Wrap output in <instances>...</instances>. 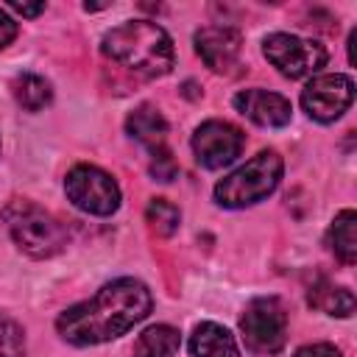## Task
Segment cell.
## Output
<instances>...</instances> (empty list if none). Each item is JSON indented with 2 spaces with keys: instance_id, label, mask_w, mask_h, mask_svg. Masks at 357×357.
Wrapping results in <instances>:
<instances>
[{
  "instance_id": "obj_4",
  "label": "cell",
  "mask_w": 357,
  "mask_h": 357,
  "mask_svg": "<svg viewBox=\"0 0 357 357\" xmlns=\"http://www.w3.org/2000/svg\"><path fill=\"white\" fill-rule=\"evenodd\" d=\"M284 173V162L276 151H259L245 165L231 170L215 184V201L226 209H245L268 198Z\"/></svg>"
},
{
  "instance_id": "obj_12",
  "label": "cell",
  "mask_w": 357,
  "mask_h": 357,
  "mask_svg": "<svg viewBox=\"0 0 357 357\" xmlns=\"http://www.w3.org/2000/svg\"><path fill=\"white\" fill-rule=\"evenodd\" d=\"M190 354L192 357H240V349L234 335L226 326L215 321H204L190 335Z\"/></svg>"
},
{
  "instance_id": "obj_23",
  "label": "cell",
  "mask_w": 357,
  "mask_h": 357,
  "mask_svg": "<svg viewBox=\"0 0 357 357\" xmlns=\"http://www.w3.org/2000/svg\"><path fill=\"white\" fill-rule=\"evenodd\" d=\"M8 8L17 11V14H22V17H36V14L45 11V3H17V0H11Z\"/></svg>"
},
{
  "instance_id": "obj_3",
  "label": "cell",
  "mask_w": 357,
  "mask_h": 357,
  "mask_svg": "<svg viewBox=\"0 0 357 357\" xmlns=\"http://www.w3.org/2000/svg\"><path fill=\"white\" fill-rule=\"evenodd\" d=\"M3 223L14 240V245L33 257V259H47L64 251L67 245V231L64 226L39 204L28 198H11L3 206Z\"/></svg>"
},
{
  "instance_id": "obj_7",
  "label": "cell",
  "mask_w": 357,
  "mask_h": 357,
  "mask_svg": "<svg viewBox=\"0 0 357 357\" xmlns=\"http://www.w3.org/2000/svg\"><path fill=\"white\" fill-rule=\"evenodd\" d=\"M265 59L284 78H304L318 73L326 64V47L312 39H301L296 33H271L262 42Z\"/></svg>"
},
{
  "instance_id": "obj_8",
  "label": "cell",
  "mask_w": 357,
  "mask_h": 357,
  "mask_svg": "<svg viewBox=\"0 0 357 357\" xmlns=\"http://www.w3.org/2000/svg\"><path fill=\"white\" fill-rule=\"evenodd\" d=\"M351 100H354V81L351 75H343V73L315 75L301 89V106L318 123L337 120L351 106Z\"/></svg>"
},
{
  "instance_id": "obj_19",
  "label": "cell",
  "mask_w": 357,
  "mask_h": 357,
  "mask_svg": "<svg viewBox=\"0 0 357 357\" xmlns=\"http://www.w3.org/2000/svg\"><path fill=\"white\" fill-rule=\"evenodd\" d=\"M0 357H25V332L22 326L0 312Z\"/></svg>"
},
{
  "instance_id": "obj_17",
  "label": "cell",
  "mask_w": 357,
  "mask_h": 357,
  "mask_svg": "<svg viewBox=\"0 0 357 357\" xmlns=\"http://www.w3.org/2000/svg\"><path fill=\"white\" fill-rule=\"evenodd\" d=\"M11 95H14V100H17L25 112H42V109L50 106V100H53L50 84H47L42 75H36V73H20V75H14V81H11Z\"/></svg>"
},
{
  "instance_id": "obj_20",
  "label": "cell",
  "mask_w": 357,
  "mask_h": 357,
  "mask_svg": "<svg viewBox=\"0 0 357 357\" xmlns=\"http://www.w3.org/2000/svg\"><path fill=\"white\" fill-rule=\"evenodd\" d=\"M153 162H151V173L156 176V181H173L176 178V162L170 159V151L162 148L156 153H151Z\"/></svg>"
},
{
  "instance_id": "obj_13",
  "label": "cell",
  "mask_w": 357,
  "mask_h": 357,
  "mask_svg": "<svg viewBox=\"0 0 357 357\" xmlns=\"http://www.w3.org/2000/svg\"><path fill=\"white\" fill-rule=\"evenodd\" d=\"M126 131H128L139 145H145L151 153H156V151L165 148V139H167V120L162 117L159 109H153V106L145 103V106H139V109H134V112L128 114Z\"/></svg>"
},
{
  "instance_id": "obj_14",
  "label": "cell",
  "mask_w": 357,
  "mask_h": 357,
  "mask_svg": "<svg viewBox=\"0 0 357 357\" xmlns=\"http://www.w3.org/2000/svg\"><path fill=\"white\" fill-rule=\"evenodd\" d=\"M310 307L326 312V315H337V318H349L354 312V293L349 287H340L329 279H318L310 293H307Z\"/></svg>"
},
{
  "instance_id": "obj_11",
  "label": "cell",
  "mask_w": 357,
  "mask_h": 357,
  "mask_svg": "<svg viewBox=\"0 0 357 357\" xmlns=\"http://www.w3.org/2000/svg\"><path fill=\"white\" fill-rule=\"evenodd\" d=\"M234 109L248 117L257 126L265 128H282L293 117V106L284 95L268 92V89H243L234 95Z\"/></svg>"
},
{
  "instance_id": "obj_5",
  "label": "cell",
  "mask_w": 357,
  "mask_h": 357,
  "mask_svg": "<svg viewBox=\"0 0 357 357\" xmlns=\"http://www.w3.org/2000/svg\"><path fill=\"white\" fill-rule=\"evenodd\" d=\"M240 335L254 354H276L287 343V307L276 296H259L240 315Z\"/></svg>"
},
{
  "instance_id": "obj_16",
  "label": "cell",
  "mask_w": 357,
  "mask_h": 357,
  "mask_svg": "<svg viewBox=\"0 0 357 357\" xmlns=\"http://www.w3.org/2000/svg\"><path fill=\"white\" fill-rule=\"evenodd\" d=\"M181 346V335L170 324H156L139 332L134 343V357H173Z\"/></svg>"
},
{
  "instance_id": "obj_1",
  "label": "cell",
  "mask_w": 357,
  "mask_h": 357,
  "mask_svg": "<svg viewBox=\"0 0 357 357\" xmlns=\"http://www.w3.org/2000/svg\"><path fill=\"white\" fill-rule=\"evenodd\" d=\"M151 290L131 276L103 284L92 298L67 307L56 318V332L73 346H98L126 335L151 312Z\"/></svg>"
},
{
  "instance_id": "obj_2",
  "label": "cell",
  "mask_w": 357,
  "mask_h": 357,
  "mask_svg": "<svg viewBox=\"0 0 357 357\" xmlns=\"http://www.w3.org/2000/svg\"><path fill=\"white\" fill-rule=\"evenodd\" d=\"M100 50L114 64L142 78H162L173 70V42L167 31L151 20H128L103 33Z\"/></svg>"
},
{
  "instance_id": "obj_22",
  "label": "cell",
  "mask_w": 357,
  "mask_h": 357,
  "mask_svg": "<svg viewBox=\"0 0 357 357\" xmlns=\"http://www.w3.org/2000/svg\"><path fill=\"white\" fill-rule=\"evenodd\" d=\"M17 31H20V28H17L14 17L0 6V50H3V47H8V45L17 39Z\"/></svg>"
},
{
  "instance_id": "obj_15",
  "label": "cell",
  "mask_w": 357,
  "mask_h": 357,
  "mask_svg": "<svg viewBox=\"0 0 357 357\" xmlns=\"http://www.w3.org/2000/svg\"><path fill=\"white\" fill-rule=\"evenodd\" d=\"M329 248L343 265L357 262V212L354 209H343L335 215L329 226Z\"/></svg>"
},
{
  "instance_id": "obj_18",
  "label": "cell",
  "mask_w": 357,
  "mask_h": 357,
  "mask_svg": "<svg viewBox=\"0 0 357 357\" xmlns=\"http://www.w3.org/2000/svg\"><path fill=\"white\" fill-rule=\"evenodd\" d=\"M145 220L151 223V229L156 231V234H173L176 229H178V220H181V212L170 204V201H165V198H153L151 204H148V209H145Z\"/></svg>"
},
{
  "instance_id": "obj_21",
  "label": "cell",
  "mask_w": 357,
  "mask_h": 357,
  "mask_svg": "<svg viewBox=\"0 0 357 357\" xmlns=\"http://www.w3.org/2000/svg\"><path fill=\"white\" fill-rule=\"evenodd\" d=\"M293 357H343V354H340V349L332 346V343H307V346H301Z\"/></svg>"
},
{
  "instance_id": "obj_6",
  "label": "cell",
  "mask_w": 357,
  "mask_h": 357,
  "mask_svg": "<svg viewBox=\"0 0 357 357\" xmlns=\"http://www.w3.org/2000/svg\"><path fill=\"white\" fill-rule=\"evenodd\" d=\"M64 192H67L70 204L86 215L109 218L120 206L117 181L95 165H75L64 178Z\"/></svg>"
},
{
  "instance_id": "obj_10",
  "label": "cell",
  "mask_w": 357,
  "mask_h": 357,
  "mask_svg": "<svg viewBox=\"0 0 357 357\" xmlns=\"http://www.w3.org/2000/svg\"><path fill=\"white\" fill-rule=\"evenodd\" d=\"M192 42H195V53L212 73H231V67H237L240 61L243 36L234 28L209 25V28L195 31Z\"/></svg>"
},
{
  "instance_id": "obj_9",
  "label": "cell",
  "mask_w": 357,
  "mask_h": 357,
  "mask_svg": "<svg viewBox=\"0 0 357 357\" xmlns=\"http://www.w3.org/2000/svg\"><path fill=\"white\" fill-rule=\"evenodd\" d=\"M245 145V137L237 126L226 120H206L192 134V153L195 162L206 170H218L231 165Z\"/></svg>"
}]
</instances>
